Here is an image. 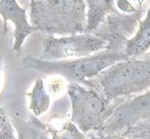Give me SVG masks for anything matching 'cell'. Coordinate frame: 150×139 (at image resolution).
<instances>
[{
  "label": "cell",
  "mask_w": 150,
  "mask_h": 139,
  "mask_svg": "<svg viewBox=\"0 0 150 139\" xmlns=\"http://www.w3.org/2000/svg\"><path fill=\"white\" fill-rule=\"evenodd\" d=\"M82 86L95 90L110 102L142 93L150 89V52L115 63Z\"/></svg>",
  "instance_id": "6da1fadb"
},
{
  "label": "cell",
  "mask_w": 150,
  "mask_h": 139,
  "mask_svg": "<svg viewBox=\"0 0 150 139\" xmlns=\"http://www.w3.org/2000/svg\"><path fill=\"white\" fill-rule=\"evenodd\" d=\"M30 24L50 36L86 32V4L83 0H32Z\"/></svg>",
  "instance_id": "7a4b0ae2"
},
{
  "label": "cell",
  "mask_w": 150,
  "mask_h": 139,
  "mask_svg": "<svg viewBox=\"0 0 150 139\" xmlns=\"http://www.w3.org/2000/svg\"><path fill=\"white\" fill-rule=\"evenodd\" d=\"M127 59V56L122 52H111L107 50L84 58L52 62L26 56L22 60V69L47 75H60L69 83L82 86L86 81L94 78L108 67Z\"/></svg>",
  "instance_id": "3957f363"
},
{
  "label": "cell",
  "mask_w": 150,
  "mask_h": 139,
  "mask_svg": "<svg viewBox=\"0 0 150 139\" xmlns=\"http://www.w3.org/2000/svg\"><path fill=\"white\" fill-rule=\"evenodd\" d=\"M67 94L71 102L70 122L83 134L100 132L114 103L106 100L95 90L78 83H69Z\"/></svg>",
  "instance_id": "277c9868"
},
{
  "label": "cell",
  "mask_w": 150,
  "mask_h": 139,
  "mask_svg": "<svg viewBox=\"0 0 150 139\" xmlns=\"http://www.w3.org/2000/svg\"><path fill=\"white\" fill-rule=\"evenodd\" d=\"M107 43L93 34L69 36H46L39 58L42 61H61L84 58L105 51Z\"/></svg>",
  "instance_id": "5b68a950"
},
{
  "label": "cell",
  "mask_w": 150,
  "mask_h": 139,
  "mask_svg": "<svg viewBox=\"0 0 150 139\" xmlns=\"http://www.w3.org/2000/svg\"><path fill=\"white\" fill-rule=\"evenodd\" d=\"M150 120V91L113 104L112 111L99 134L121 135L142 122Z\"/></svg>",
  "instance_id": "8992f818"
},
{
  "label": "cell",
  "mask_w": 150,
  "mask_h": 139,
  "mask_svg": "<svg viewBox=\"0 0 150 139\" xmlns=\"http://www.w3.org/2000/svg\"><path fill=\"white\" fill-rule=\"evenodd\" d=\"M143 2H140L139 9L133 14H123L116 11L108 15L93 35L106 42L107 51L123 53L125 42L129 39V36L135 33L141 22Z\"/></svg>",
  "instance_id": "52a82bcc"
},
{
  "label": "cell",
  "mask_w": 150,
  "mask_h": 139,
  "mask_svg": "<svg viewBox=\"0 0 150 139\" xmlns=\"http://www.w3.org/2000/svg\"><path fill=\"white\" fill-rule=\"evenodd\" d=\"M0 16L3 19V28L5 34L6 23L11 22L13 24V38L15 43L13 46V53H20L25 39L32 32L35 31L30 22L28 21L27 11L16 0H0Z\"/></svg>",
  "instance_id": "ba28073f"
},
{
  "label": "cell",
  "mask_w": 150,
  "mask_h": 139,
  "mask_svg": "<svg viewBox=\"0 0 150 139\" xmlns=\"http://www.w3.org/2000/svg\"><path fill=\"white\" fill-rule=\"evenodd\" d=\"M150 52V6L146 17L139 23L136 33L127 40L123 54L127 59L139 58Z\"/></svg>",
  "instance_id": "9c48e42d"
},
{
  "label": "cell",
  "mask_w": 150,
  "mask_h": 139,
  "mask_svg": "<svg viewBox=\"0 0 150 139\" xmlns=\"http://www.w3.org/2000/svg\"><path fill=\"white\" fill-rule=\"evenodd\" d=\"M86 34H93L105 21L107 16L115 13V1L113 0H86Z\"/></svg>",
  "instance_id": "30bf717a"
},
{
  "label": "cell",
  "mask_w": 150,
  "mask_h": 139,
  "mask_svg": "<svg viewBox=\"0 0 150 139\" xmlns=\"http://www.w3.org/2000/svg\"><path fill=\"white\" fill-rule=\"evenodd\" d=\"M11 122L17 131L18 139H50L47 125L39 120L37 116L30 114L28 120L11 115Z\"/></svg>",
  "instance_id": "8fae6325"
},
{
  "label": "cell",
  "mask_w": 150,
  "mask_h": 139,
  "mask_svg": "<svg viewBox=\"0 0 150 139\" xmlns=\"http://www.w3.org/2000/svg\"><path fill=\"white\" fill-rule=\"evenodd\" d=\"M28 96L30 97L29 109L33 115L38 118L48 110L50 105V98L47 92L45 91L43 81L41 77H38L36 79L33 89L28 94Z\"/></svg>",
  "instance_id": "7c38bea8"
},
{
  "label": "cell",
  "mask_w": 150,
  "mask_h": 139,
  "mask_svg": "<svg viewBox=\"0 0 150 139\" xmlns=\"http://www.w3.org/2000/svg\"><path fill=\"white\" fill-rule=\"evenodd\" d=\"M47 132L52 136V139H86V135L70 120L65 122L60 129L47 125Z\"/></svg>",
  "instance_id": "4fadbf2b"
},
{
  "label": "cell",
  "mask_w": 150,
  "mask_h": 139,
  "mask_svg": "<svg viewBox=\"0 0 150 139\" xmlns=\"http://www.w3.org/2000/svg\"><path fill=\"white\" fill-rule=\"evenodd\" d=\"M121 135L129 139H150V120L139 123L125 130Z\"/></svg>",
  "instance_id": "5bb4252c"
},
{
  "label": "cell",
  "mask_w": 150,
  "mask_h": 139,
  "mask_svg": "<svg viewBox=\"0 0 150 139\" xmlns=\"http://www.w3.org/2000/svg\"><path fill=\"white\" fill-rule=\"evenodd\" d=\"M0 139H18L11 118L2 107H0Z\"/></svg>",
  "instance_id": "9a60e30c"
},
{
  "label": "cell",
  "mask_w": 150,
  "mask_h": 139,
  "mask_svg": "<svg viewBox=\"0 0 150 139\" xmlns=\"http://www.w3.org/2000/svg\"><path fill=\"white\" fill-rule=\"evenodd\" d=\"M115 4H116L117 9L120 11H122L123 14H133L137 11V9L132 5V3L129 1H122V0H118V1H115Z\"/></svg>",
  "instance_id": "2e32d148"
},
{
  "label": "cell",
  "mask_w": 150,
  "mask_h": 139,
  "mask_svg": "<svg viewBox=\"0 0 150 139\" xmlns=\"http://www.w3.org/2000/svg\"><path fill=\"white\" fill-rule=\"evenodd\" d=\"M86 139H129V138L119 134L103 135V134H99V133H95V134L88 135V137Z\"/></svg>",
  "instance_id": "e0dca14e"
}]
</instances>
